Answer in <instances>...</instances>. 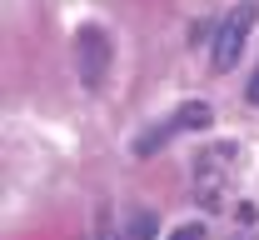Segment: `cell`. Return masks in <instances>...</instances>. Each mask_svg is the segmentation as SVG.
Listing matches in <instances>:
<instances>
[{
	"instance_id": "4",
	"label": "cell",
	"mask_w": 259,
	"mask_h": 240,
	"mask_svg": "<svg viewBox=\"0 0 259 240\" xmlns=\"http://www.w3.org/2000/svg\"><path fill=\"white\" fill-rule=\"evenodd\" d=\"M150 235H155V215H150V210H140V215L130 220V240H150Z\"/></svg>"
},
{
	"instance_id": "5",
	"label": "cell",
	"mask_w": 259,
	"mask_h": 240,
	"mask_svg": "<svg viewBox=\"0 0 259 240\" xmlns=\"http://www.w3.org/2000/svg\"><path fill=\"white\" fill-rule=\"evenodd\" d=\"M169 240H204V225H180Z\"/></svg>"
},
{
	"instance_id": "2",
	"label": "cell",
	"mask_w": 259,
	"mask_h": 240,
	"mask_svg": "<svg viewBox=\"0 0 259 240\" xmlns=\"http://www.w3.org/2000/svg\"><path fill=\"white\" fill-rule=\"evenodd\" d=\"M80 80L95 90L100 80H105V65H110V40H105V30H80Z\"/></svg>"
},
{
	"instance_id": "1",
	"label": "cell",
	"mask_w": 259,
	"mask_h": 240,
	"mask_svg": "<svg viewBox=\"0 0 259 240\" xmlns=\"http://www.w3.org/2000/svg\"><path fill=\"white\" fill-rule=\"evenodd\" d=\"M254 20H259V5H254V0H244V5H234V10H229V20L220 25V40H214V70H229L234 60H239L244 35H249Z\"/></svg>"
},
{
	"instance_id": "6",
	"label": "cell",
	"mask_w": 259,
	"mask_h": 240,
	"mask_svg": "<svg viewBox=\"0 0 259 240\" xmlns=\"http://www.w3.org/2000/svg\"><path fill=\"white\" fill-rule=\"evenodd\" d=\"M244 95H249V100L259 105V70H254V80H249V90H244Z\"/></svg>"
},
{
	"instance_id": "3",
	"label": "cell",
	"mask_w": 259,
	"mask_h": 240,
	"mask_svg": "<svg viewBox=\"0 0 259 240\" xmlns=\"http://www.w3.org/2000/svg\"><path fill=\"white\" fill-rule=\"evenodd\" d=\"M175 125H185V130H204V125H209V105H204V100H190L180 115H175Z\"/></svg>"
}]
</instances>
